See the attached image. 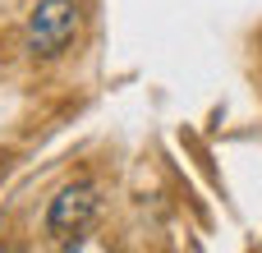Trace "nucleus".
<instances>
[{"instance_id": "2", "label": "nucleus", "mask_w": 262, "mask_h": 253, "mask_svg": "<svg viewBox=\"0 0 262 253\" xmlns=\"http://www.w3.org/2000/svg\"><path fill=\"white\" fill-rule=\"evenodd\" d=\"M101 189L92 184V180H74V184H64L55 198H51V207H46V235H55V240H69V235H78L92 217H97V198Z\"/></svg>"}, {"instance_id": "1", "label": "nucleus", "mask_w": 262, "mask_h": 253, "mask_svg": "<svg viewBox=\"0 0 262 253\" xmlns=\"http://www.w3.org/2000/svg\"><path fill=\"white\" fill-rule=\"evenodd\" d=\"M78 23H83V5H78V0H37V9H32L28 23H23V46H28V55H37V60L60 55V51L74 41Z\"/></svg>"}]
</instances>
